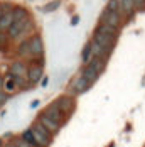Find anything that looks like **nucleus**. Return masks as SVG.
I'll return each mask as SVG.
<instances>
[{
  "instance_id": "4be33fe9",
  "label": "nucleus",
  "mask_w": 145,
  "mask_h": 147,
  "mask_svg": "<svg viewBox=\"0 0 145 147\" xmlns=\"http://www.w3.org/2000/svg\"><path fill=\"white\" fill-rule=\"evenodd\" d=\"M59 5H61V2H59V0H54V2H49L47 5H44L42 10H44V12H52V10H56V9H58Z\"/></svg>"
},
{
  "instance_id": "2eb2a0df",
  "label": "nucleus",
  "mask_w": 145,
  "mask_h": 147,
  "mask_svg": "<svg viewBox=\"0 0 145 147\" xmlns=\"http://www.w3.org/2000/svg\"><path fill=\"white\" fill-rule=\"evenodd\" d=\"M118 2H120L122 14H125V15L133 14V10H135V3H133V0H118Z\"/></svg>"
},
{
  "instance_id": "1a4fd4ad",
  "label": "nucleus",
  "mask_w": 145,
  "mask_h": 147,
  "mask_svg": "<svg viewBox=\"0 0 145 147\" xmlns=\"http://www.w3.org/2000/svg\"><path fill=\"white\" fill-rule=\"evenodd\" d=\"M100 24H106V26H111V27L120 29V26H122V14L111 12V10L105 9L101 12V15H100Z\"/></svg>"
},
{
  "instance_id": "7ed1b4c3",
  "label": "nucleus",
  "mask_w": 145,
  "mask_h": 147,
  "mask_svg": "<svg viewBox=\"0 0 145 147\" xmlns=\"http://www.w3.org/2000/svg\"><path fill=\"white\" fill-rule=\"evenodd\" d=\"M32 29H34V20L30 17H26V19H22L19 22H14L10 26V29L7 30V34H9L10 39H19V37H24Z\"/></svg>"
},
{
  "instance_id": "9b49d317",
  "label": "nucleus",
  "mask_w": 145,
  "mask_h": 147,
  "mask_svg": "<svg viewBox=\"0 0 145 147\" xmlns=\"http://www.w3.org/2000/svg\"><path fill=\"white\" fill-rule=\"evenodd\" d=\"M27 63L24 59H17V61H12L10 66H9V71L12 76H20V78H27Z\"/></svg>"
},
{
  "instance_id": "4468645a",
  "label": "nucleus",
  "mask_w": 145,
  "mask_h": 147,
  "mask_svg": "<svg viewBox=\"0 0 145 147\" xmlns=\"http://www.w3.org/2000/svg\"><path fill=\"white\" fill-rule=\"evenodd\" d=\"M12 24H14V14H12V9H10L9 12H3L2 19H0V32H7Z\"/></svg>"
},
{
  "instance_id": "393cba45",
  "label": "nucleus",
  "mask_w": 145,
  "mask_h": 147,
  "mask_svg": "<svg viewBox=\"0 0 145 147\" xmlns=\"http://www.w3.org/2000/svg\"><path fill=\"white\" fill-rule=\"evenodd\" d=\"M135 3V10H144L145 9V0H133Z\"/></svg>"
},
{
  "instance_id": "6e6552de",
  "label": "nucleus",
  "mask_w": 145,
  "mask_h": 147,
  "mask_svg": "<svg viewBox=\"0 0 145 147\" xmlns=\"http://www.w3.org/2000/svg\"><path fill=\"white\" fill-rule=\"evenodd\" d=\"M44 78V66L39 61H32L27 69V81L29 85H39V81H42Z\"/></svg>"
},
{
  "instance_id": "6ab92c4d",
  "label": "nucleus",
  "mask_w": 145,
  "mask_h": 147,
  "mask_svg": "<svg viewBox=\"0 0 145 147\" xmlns=\"http://www.w3.org/2000/svg\"><path fill=\"white\" fill-rule=\"evenodd\" d=\"M15 90H17V83H15L14 76H12V74H9V76L5 78V85H3V91H7V93H14Z\"/></svg>"
},
{
  "instance_id": "a211bd4d",
  "label": "nucleus",
  "mask_w": 145,
  "mask_h": 147,
  "mask_svg": "<svg viewBox=\"0 0 145 147\" xmlns=\"http://www.w3.org/2000/svg\"><path fill=\"white\" fill-rule=\"evenodd\" d=\"M98 32H103V34H110V36H118V29L116 27H111V26H106V24H98L96 26V29Z\"/></svg>"
},
{
  "instance_id": "20e7f679",
  "label": "nucleus",
  "mask_w": 145,
  "mask_h": 147,
  "mask_svg": "<svg viewBox=\"0 0 145 147\" xmlns=\"http://www.w3.org/2000/svg\"><path fill=\"white\" fill-rule=\"evenodd\" d=\"M29 46H30V59L32 61H39L42 63V56H44V42L42 37L39 34H34L29 37Z\"/></svg>"
},
{
  "instance_id": "f257e3e1",
  "label": "nucleus",
  "mask_w": 145,
  "mask_h": 147,
  "mask_svg": "<svg viewBox=\"0 0 145 147\" xmlns=\"http://www.w3.org/2000/svg\"><path fill=\"white\" fill-rule=\"evenodd\" d=\"M106 61H108V59H105V58H93L89 63H86V64H85V68H83L81 74H83L88 81L93 85V83L98 80V76L105 71Z\"/></svg>"
},
{
  "instance_id": "a878e982",
  "label": "nucleus",
  "mask_w": 145,
  "mask_h": 147,
  "mask_svg": "<svg viewBox=\"0 0 145 147\" xmlns=\"http://www.w3.org/2000/svg\"><path fill=\"white\" fill-rule=\"evenodd\" d=\"M7 41H10V37H9V34H7V32H0V46L7 44Z\"/></svg>"
},
{
  "instance_id": "f8f14e48",
  "label": "nucleus",
  "mask_w": 145,
  "mask_h": 147,
  "mask_svg": "<svg viewBox=\"0 0 145 147\" xmlns=\"http://www.w3.org/2000/svg\"><path fill=\"white\" fill-rule=\"evenodd\" d=\"M37 120H39V122H41V123H42L44 127H46V129H47L49 132L52 134V135H54V134H58L59 130H61V127H62V125H59L58 122H54V120H51L49 117H46V115H44L42 112L39 113Z\"/></svg>"
},
{
  "instance_id": "423d86ee",
  "label": "nucleus",
  "mask_w": 145,
  "mask_h": 147,
  "mask_svg": "<svg viewBox=\"0 0 145 147\" xmlns=\"http://www.w3.org/2000/svg\"><path fill=\"white\" fill-rule=\"evenodd\" d=\"M93 41H95V42H98V44L103 47V51H105V53L110 56L111 49L115 47L116 37H115V36H110V34H103V32L95 30V34H93Z\"/></svg>"
},
{
  "instance_id": "b1692460",
  "label": "nucleus",
  "mask_w": 145,
  "mask_h": 147,
  "mask_svg": "<svg viewBox=\"0 0 145 147\" xmlns=\"http://www.w3.org/2000/svg\"><path fill=\"white\" fill-rule=\"evenodd\" d=\"M7 100H9V93H7V91H3V90H0V107H2V105H5Z\"/></svg>"
},
{
  "instance_id": "f03ea898",
  "label": "nucleus",
  "mask_w": 145,
  "mask_h": 147,
  "mask_svg": "<svg viewBox=\"0 0 145 147\" xmlns=\"http://www.w3.org/2000/svg\"><path fill=\"white\" fill-rule=\"evenodd\" d=\"M29 129H30V132H32V135H34V139H36V142H37V146L51 147V144H52V134L49 132L39 120L32 122V125H30Z\"/></svg>"
},
{
  "instance_id": "c85d7f7f",
  "label": "nucleus",
  "mask_w": 145,
  "mask_h": 147,
  "mask_svg": "<svg viewBox=\"0 0 145 147\" xmlns=\"http://www.w3.org/2000/svg\"><path fill=\"white\" fill-rule=\"evenodd\" d=\"M3 85H5V78L0 76V90H3Z\"/></svg>"
},
{
  "instance_id": "dca6fc26",
  "label": "nucleus",
  "mask_w": 145,
  "mask_h": 147,
  "mask_svg": "<svg viewBox=\"0 0 145 147\" xmlns=\"http://www.w3.org/2000/svg\"><path fill=\"white\" fill-rule=\"evenodd\" d=\"M91 59H93V51H91V41H89V42L85 44L83 51H81V61L86 64V63H89Z\"/></svg>"
},
{
  "instance_id": "39448f33",
  "label": "nucleus",
  "mask_w": 145,
  "mask_h": 147,
  "mask_svg": "<svg viewBox=\"0 0 145 147\" xmlns=\"http://www.w3.org/2000/svg\"><path fill=\"white\" fill-rule=\"evenodd\" d=\"M93 85L88 81L86 78L83 76V74L79 73L78 76H74L71 80V83H69V95H83L85 91H88V90L91 88Z\"/></svg>"
},
{
  "instance_id": "ddd939ff",
  "label": "nucleus",
  "mask_w": 145,
  "mask_h": 147,
  "mask_svg": "<svg viewBox=\"0 0 145 147\" xmlns=\"http://www.w3.org/2000/svg\"><path fill=\"white\" fill-rule=\"evenodd\" d=\"M17 56L20 59H30V46H29V37L27 39H24L22 42H19L17 46Z\"/></svg>"
},
{
  "instance_id": "0eeeda50",
  "label": "nucleus",
  "mask_w": 145,
  "mask_h": 147,
  "mask_svg": "<svg viewBox=\"0 0 145 147\" xmlns=\"http://www.w3.org/2000/svg\"><path fill=\"white\" fill-rule=\"evenodd\" d=\"M54 103L58 105V108L64 113V117L68 118L71 115L72 112H74V108H76V102H74V98H72V95H61L58 96Z\"/></svg>"
},
{
  "instance_id": "aec40b11",
  "label": "nucleus",
  "mask_w": 145,
  "mask_h": 147,
  "mask_svg": "<svg viewBox=\"0 0 145 147\" xmlns=\"http://www.w3.org/2000/svg\"><path fill=\"white\" fill-rule=\"evenodd\" d=\"M20 137L26 140V142H29L30 146L34 147H39L37 146V142H36V139H34V135H32V132H30V129H27V130H24V132L20 134Z\"/></svg>"
},
{
  "instance_id": "7c9ffc66",
  "label": "nucleus",
  "mask_w": 145,
  "mask_h": 147,
  "mask_svg": "<svg viewBox=\"0 0 145 147\" xmlns=\"http://www.w3.org/2000/svg\"><path fill=\"white\" fill-rule=\"evenodd\" d=\"M37 105H39V102H37V100H36V102H32V105H30V107H32V108H36V107H37Z\"/></svg>"
},
{
  "instance_id": "f3484780",
  "label": "nucleus",
  "mask_w": 145,
  "mask_h": 147,
  "mask_svg": "<svg viewBox=\"0 0 145 147\" xmlns=\"http://www.w3.org/2000/svg\"><path fill=\"white\" fill-rule=\"evenodd\" d=\"M12 14H14V22H19V20L29 17V12H27L24 7H14V9H12Z\"/></svg>"
},
{
  "instance_id": "cd10ccee",
  "label": "nucleus",
  "mask_w": 145,
  "mask_h": 147,
  "mask_svg": "<svg viewBox=\"0 0 145 147\" xmlns=\"http://www.w3.org/2000/svg\"><path fill=\"white\" fill-rule=\"evenodd\" d=\"M78 22H79V17H78V15H74V17H72V20H71V24H72V26H76Z\"/></svg>"
},
{
  "instance_id": "5701e85b",
  "label": "nucleus",
  "mask_w": 145,
  "mask_h": 147,
  "mask_svg": "<svg viewBox=\"0 0 145 147\" xmlns=\"http://www.w3.org/2000/svg\"><path fill=\"white\" fill-rule=\"evenodd\" d=\"M14 142H15V147H34V146H30L29 142H26L20 135L19 137H14Z\"/></svg>"
},
{
  "instance_id": "9d476101",
  "label": "nucleus",
  "mask_w": 145,
  "mask_h": 147,
  "mask_svg": "<svg viewBox=\"0 0 145 147\" xmlns=\"http://www.w3.org/2000/svg\"><path fill=\"white\" fill-rule=\"evenodd\" d=\"M42 113L46 115V117H49L51 120L58 122L59 125H62V123H64V122L68 120V118L64 117V113H62V112L59 110V108H58V105H56L54 102L51 103V105H47V107H46V108L42 110Z\"/></svg>"
},
{
  "instance_id": "c756f323",
  "label": "nucleus",
  "mask_w": 145,
  "mask_h": 147,
  "mask_svg": "<svg viewBox=\"0 0 145 147\" xmlns=\"http://www.w3.org/2000/svg\"><path fill=\"white\" fill-rule=\"evenodd\" d=\"M41 85H42V86H46V85H47V78H42V81H41Z\"/></svg>"
},
{
  "instance_id": "bb28decb",
  "label": "nucleus",
  "mask_w": 145,
  "mask_h": 147,
  "mask_svg": "<svg viewBox=\"0 0 145 147\" xmlns=\"http://www.w3.org/2000/svg\"><path fill=\"white\" fill-rule=\"evenodd\" d=\"M3 147H15L14 139H12V140H9V142H5V144H3Z\"/></svg>"
},
{
  "instance_id": "412c9836",
  "label": "nucleus",
  "mask_w": 145,
  "mask_h": 147,
  "mask_svg": "<svg viewBox=\"0 0 145 147\" xmlns=\"http://www.w3.org/2000/svg\"><path fill=\"white\" fill-rule=\"evenodd\" d=\"M106 9H108V10H111V12H118V14H122L120 2H118V0H108V3H106Z\"/></svg>"
},
{
  "instance_id": "2f4dec72",
  "label": "nucleus",
  "mask_w": 145,
  "mask_h": 147,
  "mask_svg": "<svg viewBox=\"0 0 145 147\" xmlns=\"http://www.w3.org/2000/svg\"><path fill=\"white\" fill-rule=\"evenodd\" d=\"M3 12H5V10H3V7L0 5V19H2V15H3Z\"/></svg>"
}]
</instances>
